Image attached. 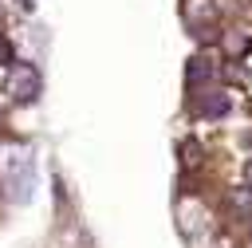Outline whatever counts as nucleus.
I'll return each instance as SVG.
<instances>
[{
	"instance_id": "nucleus-3",
	"label": "nucleus",
	"mask_w": 252,
	"mask_h": 248,
	"mask_svg": "<svg viewBox=\"0 0 252 248\" xmlns=\"http://www.w3.org/2000/svg\"><path fill=\"white\" fill-rule=\"evenodd\" d=\"M201 75H205V79H209V75H213V67H209V63H205V59H193V67H189V83H197V79H201Z\"/></svg>"
},
{
	"instance_id": "nucleus-4",
	"label": "nucleus",
	"mask_w": 252,
	"mask_h": 248,
	"mask_svg": "<svg viewBox=\"0 0 252 248\" xmlns=\"http://www.w3.org/2000/svg\"><path fill=\"white\" fill-rule=\"evenodd\" d=\"M232 205H240V209L252 213V189H236V193H232Z\"/></svg>"
},
{
	"instance_id": "nucleus-1",
	"label": "nucleus",
	"mask_w": 252,
	"mask_h": 248,
	"mask_svg": "<svg viewBox=\"0 0 252 248\" xmlns=\"http://www.w3.org/2000/svg\"><path fill=\"white\" fill-rule=\"evenodd\" d=\"M39 91H43L39 67H35V63H12V71H8V94L28 106V102L39 98Z\"/></svg>"
},
{
	"instance_id": "nucleus-7",
	"label": "nucleus",
	"mask_w": 252,
	"mask_h": 248,
	"mask_svg": "<svg viewBox=\"0 0 252 248\" xmlns=\"http://www.w3.org/2000/svg\"><path fill=\"white\" fill-rule=\"evenodd\" d=\"M32 4H35V0H20V8H32Z\"/></svg>"
},
{
	"instance_id": "nucleus-2",
	"label": "nucleus",
	"mask_w": 252,
	"mask_h": 248,
	"mask_svg": "<svg viewBox=\"0 0 252 248\" xmlns=\"http://www.w3.org/2000/svg\"><path fill=\"white\" fill-rule=\"evenodd\" d=\"M201 114H209V118L228 114V94H220V91H205V98H201Z\"/></svg>"
},
{
	"instance_id": "nucleus-6",
	"label": "nucleus",
	"mask_w": 252,
	"mask_h": 248,
	"mask_svg": "<svg viewBox=\"0 0 252 248\" xmlns=\"http://www.w3.org/2000/svg\"><path fill=\"white\" fill-rule=\"evenodd\" d=\"M4 63H12V43H8V39H0V67H4Z\"/></svg>"
},
{
	"instance_id": "nucleus-8",
	"label": "nucleus",
	"mask_w": 252,
	"mask_h": 248,
	"mask_svg": "<svg viewBox=\"0 0 252 248\" xmlns=\"http://www.w3.org/2000/svg\"><path fill=\"white\" fill-rule=\"evenodd\" d=\"M248 177H252V161H248Z\"/></svg>"
},
{
	"instance_id": "nucleus-5",
	"label": "nucleus",
	"mask_w": 252,
	"mask_h": 248,
	"mask_svg": "<svg viewBox=\"0 0 252 248\" xmlns=\"http://www.w3.org/2000/svg\"><path fill=\"white\" fill-rule=\"evenodd\" d=\"M244 47H248L244 35H228V51H244Z\"/></svg>"
}]
</instances>
